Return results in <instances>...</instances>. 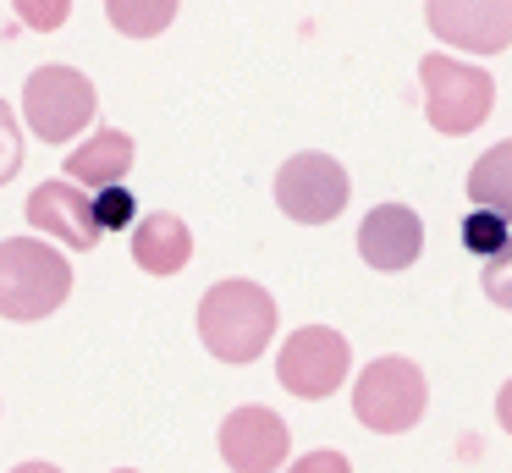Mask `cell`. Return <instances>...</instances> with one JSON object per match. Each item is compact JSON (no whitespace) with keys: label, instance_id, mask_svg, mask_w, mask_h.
Instances as JSON below:
<instances>
[{"label":"cell","instance_id":"9a60e30c","mask_svg":"<svg viewBox=\"0 0 512 473\" xmlns=\"http://www.w3.org/2000/svg\"><path fill=\"white\" fill-rule=\"evenodd\" d=\"M463 248L474 253V259H501V253L512 248V237H507V220L496 215V209H468L463 215Z\"/></svg>","mask_w":512,"mask_h":473},{"label":"cell","instance_id":"44dd1931","mask_svg":"<svg viewBox=\"0 0 512 473\" xmlns=\"http://www.w3.org/2000/svg\"><path fill=\"white\" fill-rule=\"evenodd\" d=\"M496 418H501V429L512 435V380L501 385V396H496Z\"/></svg>","mask_w":512,"mask_h":473},{"label":"cell","instance_id":"6da1fadb","mask_svg":"<svg viewBox=\"0 0 512 473\" xmlns=\"http://www.w3.org/2000/svg\"><path fill=\"white\" fill-rule=\"evenodd\" d=\"M199 336L221 363H254L276 336V297L259 281H221L199 303Z\"/></svg>","mask_w":512,"mask_h":473},{"label":"cell","instance_id":"5bb4252c","mask_svg":"<svg viewBox=\"0 0 512 473\" xmlns=\"http://www.w3.org/2000/svg\"><path fill=\"white\" fill-rule=\"evenodd\" d=\"M468 198H474V209H496L512 226V138L468 165Z\"/></svg>","mask_w":512,"mask_h":473},{"label":"cell","instance_id":"4fadbf2b","mask_svg":"<svg viewBox=\"0 0 512 473\" xmlns=\"http://www.w3.org/2000/svg\"><path fill=\"white\" fill-rule=\"evenodd\" d=\"M127 171H133V138H127V132H94L83 149L67 154V176L78 187H94V193L122 187Z\"/></svg>","mask_w":512,"mask_h":473},{"label":"cell","instance_id":"7a4b0ae2","mask_svg":"<svg viewBox=\"0 0 512 473\" xmlns=\"http://www.w3.org/2000/svg\"><path fill=\"white\" fill-rule=\"evenodd\" d=\"M72 264L39 237L0 242V314L6 319H45L67 303Z\"/></svg>","mask_w":512,"mask_h":473},{"label":"cell","instance_id":"603a6c76","mask_svg":"<svg viewBox=\"0 0 512 473\" xmlns=\"http://www.w3.org/2000/svg\"><path fill=\"white\" fill-rule=\"evenodd\" d=\"M116 473H133V468H116Z\"/></svg>","mask_w":512,"mask_h":473},{"label":"cell","instance_id":"e0dca14e","mask_svg":"<svg viewBox=\"0 0 512 473\" xmlns=\"http://www.w3.org/2000/svg\"><path fill=\"white\" fill-rule=\"evenodd\" d=\"M94 215H100L105 231H127L133 226V193H127V187H105V193H94Z\"/></svg>","mask_w":512,"mask_h":473},{"label":"cell","instance_id":"30bf717a","mask_svg":"<svg viewBox=\"0 0 512 473\" xmlns=\"http://www.w3.org/2000/svg\"><path fill=\"white\" fill-rule=\"evenodd\" d=\"M28 220H34L45 237L67 242V248H78V253L100 248V237H105L100 215H94V198L83 193L78 182H39L34 193H28Z\"/></svg>","mask_w":512,"mask_h":473},{"label":"cell","instance_id":"8992f818","mask_svg":"<svg viewBox=\"0 0 512 473\" xmlns=\"http://www.w3.org/2000/svg\"><path fill=\"white\" fill-rule=\"evenodd\" d=\"M276 380L303 402H320L347 380V341L331 325H303L287 336V347L276 352Z\"/></svg>","mask_w":512,"mask_h":473},{"label":"cell","instance_id":"7402d4cb","mask_svg":"<svg viewBox=\"0 0 512 473\" xmlns=\"http://www.w3.org/2000/svg\"><path fill=\"white\" fill-rule=\"evenodd\" d=\"M12 473H61V468H50V462H17Z\"/></svg>","mask_w":512,"mask_h":473},{"label":"cell","instance_id":"ffe728a7","mask_svg":"<svg viewBox=\"0 0 512 473\" xmlns=\"http://www.w3.org/2000/svg\"><path fill=\"white\" fill-rule=\"evenodd\" d=\"M17 11H23V22H34V28H56V22H67V6H61V0H50V6H39V0H17Z\"/></svg>","mask_w":512,"mask_h":473},{"label":"cell","instance_id":"277c9868","mask_svg":"<svg viewBox=\"0 0 512 473\" xmlns=\"http://www.w3.org/2000/svg\"><path fill=\"white\" fill-rule=\"evenodd\" d=\"M94 110H100V94L78 66H39L23 83V116L39 143H67L94 121Z\"/></svg>","mask_w":512,"mask_h":473},{"label":"cell","instance_id":"7c38bea8","mask_svg":"<svg viewBox=\"0 0 512 473\" xmlns=\"http://www.w3.org/2000/svg\"><path fill=\"white\" fill-rule=\"evenodd\" d=\"M133 259H138V270H149V275H177V270H188V259H193V231H188V220H177V215H149V220H138V231H133Z\"/></svg>","mask_w":512,"mask_h":473},{"label":"cell","instance_id":"9c48e42d","mask_svg":"<svg viewBox=\"0 0 512 473\" xmlns=\"http://www.w3.org/2000/svg\"><path fill=\"white\" fill-rule=\"evenodd\" d=\"M292 451V435L270 407H237L221 424V457L232 473H276Z\"/></svg>","mask_w":512,"mask_h":473},{"label":"cell","instance_id":"ac0fdd59","mask_svg":"<svg viewBox=\"0 0 512 473\" xmlns=\"http://www.w3.org/2000/svg\"><path fill=\"white\" fill-rule=\"evenodd\" d=\"M479 281H485V297H490L496 308H512V248L501 253V259H490Z\"/></svg>","mask_w":512,"mask_h":473},{"label":"cell","instance_id":"ba28073f","mask_svg":"<svg viewBox=\"0 0 512 473\" xmlns=\"http://www.w3.org/2000/svg\"><path fill=\"white\" fill-rule=\"evenodd\" d=\"M424 22L446 44L474 55H496L512 44V0H430Z\"/></svg>","mask_w":512,"mask_h":473},{"label":"cell","instance_id":"5b68a950","mask_svg":"<svg viewBox=\"0 0 512 473\" xmlns=\"http://www.w3.org/2000/svg\"><path fill=\"white\" fill-rule=\"evenodd\" d=\"M424 402H430L424 374H419V363H408V358H375L353 385V413H358V424L375 429V435L413 429L424 418Z\"/></svg>","mask_w":512,"mask_h":473},{"label":"cell","instance_id":"d6986e66","mask_svg":"<svg viewBox=\"0 0 512 473\" xmlns=\"http://www.w3.org/2000/svg\"><path fill=\"white\" fill-rule=\"evenodd\" d=\"M287 473H353V468H347V457H342V451H309V457H303V462H292Z\"/></svg>","mask_w":512,"mask_h":473},{"label":"cell","instance_id":"2e32d148","mask_svg":"<svg viewBox=\"0 0 512 473\" xmlns=\"http://www.w3.org/2000/svg\"><path fill=\"white\" fill-rule=\"evenodd\" d=\"M171 17H177L171 0H160V6H127V0H111V22L122 33H160Z\"/></svg>","mask_w":512,"mask_h":473},{"label":"cell","instance_id":"3957f363","mask_svg":"<svg viewBox=\"0 0 512 473\" xmlns=\"http://www.w3.org/2000/svg\"><path fill=\"white\" fill-rule=\"evenodd\" d=\"M419 77H424V116L446 138L474 132L490 116V105H496V77L485 66L457 61V55H424Z\"/></svg>","mask_w":512,"mask_h":473},{"label":"cell","instance_id":"8fae6325","mask_svg":"<svg viewBox=\"0 0 512 473\" xmlns=\"http://www.w3.org/2000/svg\"><path fill=\"white\" fill-rule=\"evenodd\" d=\"M358 253L375 270H408L424 253V226L408 204H375L358 226Z\"/></svg>","mask_w":512,"mask_h":473},{"label":"cell","instance_id":"52a82bcc","mask_svg":"<svg viewBox=\"0 0 512 473\" xmlns=\"http://www.w3.org/2000/svg\"><path fill=\"white\" fill-rule=\"evenodd\" d=\"M276 204L281 215L303 220V226H325L347 204V171L331 154H292L276 176Z\"/></svg>","mask_w":512,"mask_h":473}]
</instances>
